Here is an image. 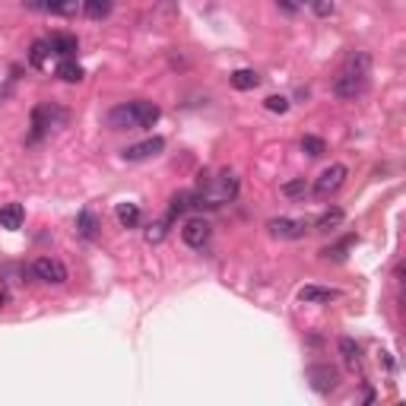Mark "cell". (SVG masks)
I'll return each mask as SVG.
<instances>
[{
  "mask_svg": "<svg viewBox=\"0 0 406 406\" xmlns=\"http://www.w3.org/2000/svg\"><path fill=\"white\" fill-rule=\"evenodd\" d=\"M368 76H371V57L365 51H349L343 61L340 73L333 76V95L336 99H359L368 89Z\"/></svg>",
  "mask_w": 406,
  "mask_h": 406,
  "instance_id": "1",
  "label": "cell"
},
{
  "mask_svg": "<svg viewBox=\"0 0 406 406\" xmlns=\"http://www.w3.org/2000/svg\"><path fill=\"white\" fill-rule=\"evenodd\" d=\"M235 194H238V178H235L232 171H219L216 178H207V181L200 178V194L190 197V200H197V207L216 209L226 200H232Z\"/></svg>",
  "mask_w": 406,
  "mask_h": 406,
  "instance_id": "2",
  "label": "cell"
},
{
  "mask_svg": "<svg viewBox=\"0 0 406 406\" xmlns=\"http://www.w3.org/2000/svg\"><path fill=\"white\" fill-rule=\"evenodd\" d=\"M346 175H349V168H346V165H340V162H333L330 168H324L321 175H317V181H314V197L327 200L330 194H336V190L343 187Z\"/></svg>",
  "mask_w": 406,
  "mask_h": 406,
  "instance_id": "3",
  "label": "cell"
},
{
  "mask_svg": "<svg viewBox=\"0 0 406 406\" xmlns=\"http://www.w3.org/2000/svg\"><path fill=\"white\" fill-rule=\"evenodd\" d=\"M273 238H283V241H295L308 232V222L304 219H289V216H279V219H270L266 222Z\"/></svg>",
  "mask_w": 406,
  "mask_h": 406,
  "instance_id": "4",
  "label": "cell"
},
{
  "mask_svg": "<svg viewBox=\"0 0 406 406\" xmlns=\"http://www.w3.org/2000/svg\"><path fill=\"white\" fill-rule=\"evenodd\" d=\"M209 235H213V228H209L207 219H187V222H184V228H181L184 245H187V247H197V251L209 245Z\"/></svg>",
  "mask_w": 406,
  "mask_h": 406,
  "instance_id": "5",
  "label": "cell"
},
{
  "mask_svg": "<svg viewBox=\"0 0 406 406\" xmlns=\"http://www.w3.org/2000/svg\"><path fill=\"white\" fill-rule=\"evenodd\" d=\"M32 270H35V276L42 279V283H51V285L67 283V266H63L61 260H54V257H38Z\"/></svg>",
  "mask_w": 406,
  "mask_h": 406,
  "instance_id": "6",
  "label": "cell"
},
{
  "mask_svg": "<svg viewBox=\"0 0 406 406\" xmlns=\"http://www.w3.org/2000/svg\"><path fill=\"white\" fill-rule=\"evenodd\" d=\"M162 149H165V140H162V137H149V140H143V143L127 146V149H124V159H127V162H143V159L159 156Z\"/></svg>",
  "mask_w": 406,
  "mask_h": 406,
  "instance_id": "7",
  "label": "cell"
},
{
  "mask_svg": "<svg viewBox=\"0 0 406 406\" xmlns=\"http://www.w3.org/2000/svg\"><path fill=\"white\" fill-rule=\"evenodd\" d=\"M336 368H330V365H311L308 368V381H311V387H314L317 393H330L336 387Z\"/></svg>",
  "mask_w": 406,
  "mask_h": 406,
  "instance_id": "8",
  "label": "cell"
},
{
  "mask_svg": "<svg viewBox=\"0 0 406 406\" xmlns=\"http://www.w3.org/2000/svg\"><path fill=\"white\" fill-rule=\"evenodd\" d=\"M108 124H111L114 130H133V127H137V111H133V102L111 108V111H108Z\"/></svg>",
  "mask_w": 406,
  "mask_h": 406,
  "instance_id": "9",
  "label": "cell"
},
{
  "mask_svg": "<svg viewBox=\"0 0 406 406\" xmlns=\"http://www.w3.org/2000/svg\"><path fill=\"white\" fill-rule=\"evenodd\" d=\"M298 298H302L304 304H327V302H333V298H340V292L336 289H327V285H304L302 292H298Z\"/></svg>",
  "mask_w": 406,
  "mask_h": 406,
  "instance_id": "10",
  "label": "cell"
},
{
  "mask_svg": "<svg viewBox=\"0 0 406 406\" xmlns=\"http://www.w3.org/2000/svg\"><path fill=\"white\" fill-rule=\"evenodd\" d=\"M48 48L54 51V54H61V61H70V57H76V35H67V32H57V35L48 38Z\"/></svg>",
  "mask_w": 406,
  "mask_h": 406,
  "instance_id": "11",
  "label": "cell"
},
{
  "mask_svg": "<svg viewBox=\"0 0 406 406\" xmlns=\"http://www.w3.org/2000/svg\"><path fill=\"white\" fill-rule=\"evenodd\" d=\"M23 219H25L23 203H6V207H0V228H6V232H16V228L23 226Z\"/></svg>",
  "mask_w": 406,
  "mask_h": 406,
  "instance_id": "12",
  "label": "cell"
},
{
  "mask_svg": "<svg viewBox=\"0 0 406 406\" xmlns=\"http://www.w3.org/2000/svg\"><path fill=\"white\" fill-rule=\"evenodd\" d=\"M114 216H118V222L124 228H133L140 226V207L137 203H118V209H114Z\"/></svg>",
  "mask_w": 406,
  "mask_h": 406,
  "instance_id": "13",
  "label": "cell"
},
{
  "mask_svg": "<svg viewBox=\"0 0 406 406\" xmlns=\"http://www.w3.org/2000/svg\"><path fill=\"white\" fill-rule=\"evenodd\" d=\"M228 82H232L235 89H241V92H247V89H254L260 82V76L254 73V70H235V73L228 76Z\"/></svg>",
  "mask_w": 406,
  "mask_h": 406,
  "instance_id": "14",
  "label": "cell"
},
{
  "mask_svg": "<svg viewBox=\"0 0 406 406\" xmlns=\"http://www.w3.org/2000/svg\"><path fill=\"white\" fill-rule=\"evenodd\" d=\"M57 76H61L63 82H80L82 80V67L76 63V57H70V61L57 63Z\"/></svg>",
  "mask_w": 406,
  "mask_h": 406,
  "instance_id": "15",
  "label": "cell"
},
{
  "mask_svg": "<svg viewBox=\"0 0 406 406\" xmlns=\"http://www.w3.org/2000/svg\"><path fill=\"white\" fill-rule=\"evenodd\" d=\"M111 10H114L111 0H86V4H82V13H86L89 19H105Z\"/></svg>",
  "mask_w": 406,
  "mask_h": 406,
  "instance_id": "16",
  "label": "cell"
},
{
  "mask_svg": "<svg viewBox=\"0 0 406 406\" xmlns=\"http://www.w3.org/2000/svg\"><path fill=\"white\" fill-rule=\"evenodd\" d=\"M340 222H343V209L333 207V209H327V213L317 216V219H314V228H317V232H330V228H336Z\"/></svg>",
  "mask_w": 406,
  "mask_h": 406,
  "instance_id": "17",
  "label": "cell"
},
{
  "mask_svg": "<svg viewBox=\"0 0 406 406\" xmlns=\"http://www.w3.org/2000/svg\"><path fill=\"white\" fill-rule=\"evenodd\" d=\"M76 228H80L82 238H95V228H99V219H95L89 209H82L80 213V222H76Z\"/></svg>",
  "mask_w": 406,
  "mask_h": 406,
  "instance_id": "18",
  "label": "cell"
},
{
  "mask_svg": "<svg viewBox=\"0 0 406 406\" xmlns=\"http://www.w3.org/2000/svg\"><path fill=\"white\" fill-rule=\"evenodd\" d=\"M355 245V235H349V238H343L340 241V245H333V247H324V251H321V257H333V260H343V257H346V251H349V247H352Z\"/></svg>",
  "mask_w": 406,
  "mask_h": 406,
  "instance_id": "19",
  "label": "cell"
},
{
  "mask_svg": "<svg viewBox=\"0 0 406 406\" xmlns=\"http://www.w3.org/2000/svg\"><path fill=\"white\" fill-rule=\"evenodd\" d=\"M187 207H190V194H187V190H178V194L171 197V203H168V219H175V216H181Z\"/></svg>",
  "mask_w": 406,
  "mask_h": 406,
  "instance_id": "20",
  "label": "cell"
},
{
  "mask_svg": "<svg viewBox=\"0 0 406 406\" xmlns=\"http://www.w3.org/2000/svg\"><path fill=\"white\" fill-rule=\"evenodd\" d=\"M340 352H343V359H346V365H349V368L359 365V346H355V340L343 336V340H340Z\"/></svg>",
  "mask_w": 406,
  "mask_h": 406,
  "instance_id": "21",
  "label": "cell"
},
{
  "mask_svg": "<svg viewBox=\"0 0 406 406\" xmlns=\"http://www.w3.org/2000/svg\"><path fill=\"white\" fill-rule=\"evenodd\" d=\"M302 152H308L311 159H317V156H324V152H327V146H324L321 137H302Z\"/></svg>",
  "mask_w": 406,
  "mask_h": 406,
  "instance_id": "22",
  "label": "cell"
},
{
  "mask_svg": "<svg viewBox=\"0 0 406 406\" xmlns=\"http://www.w3.org/2000/svg\"><path fill=\"white\" fill-rule=\"evenodd\" d=\"M264 105H266V111H273V114H285V111H289V99H285V95H270Z\"/></svg>",
  "mask_w": 406,
  "mask_h": 406,
  "instance_id": "23",
  "label": "cell"
},
{
  "mask_svg": "<svg viewBox=\"0 0 406 406\" xmlns=\"http://www.w3.org/2000/svg\"><path fill=\"white\" fill-rule=\"evenodd\" d=\"M51 54V48H48V42H35L32 44V63L35 67H44V57Z\"/></svg>",
  "mask_w": 406,
  "mask_h": 406,
  "instance_id": "24",
  "label": "cell"
},
{
  "mask_svg": "<svg viewBox=\"0 0 406 406\" xmlns=\"http://www.w3.org/2000/svg\"><path fill=\"white\" fill-rule=\"evenodd\" d=\"M162 238H165V222H152V226L146 228V241H149V245H159Z\"/></svg>",
  "mask_w": 406,
  "mask_h": 406,
  "instance_id": "25",
  "label": "cell"
},
{
  "mask_svg": "<svg viewBox=\"0 0 406 406\" xmlns=\"http://www.w3.org/2000/svg\"><path fill=\"white\" fill-rule=\"evenodd\" d=\"M304 178H298V181H289V184H283V194L285 197H298V194H304Z\"/></svg>",
  "mask_w": 406,
  "mask_h": 406,
  "instance_id": "26",
  "label": "cell"
},
{
  "mask_svg": "<svg viewBox=\"0 0 406 406\" xmlns=\"http://www.w3.org/2000/svg\"><path fill=\"white\" fill-rule=\"evenodd\" d=\"M311 10H314L317 16H330V13H333V4H330V0H321V4H314Z\"/></svg>",
  "mask_w": 406,
  "mask_h": 406,
  "instance_id": "27",
  "label": "cell"
},
{
  "mask_svg": "<svg viewBox=\"0 0 406 406\" xmlns=\"http://www.w3.org/2000/svg\"><path fill=\"white\" fill-rule=\"evenodd\" d=\"M4 304H6V292H0V308H4Z\"/></svg>",
  "mask_w": 406,
  "mask_h": 406,
  "instance_id": "28",
  "label": "cell"
}]
</instances>
